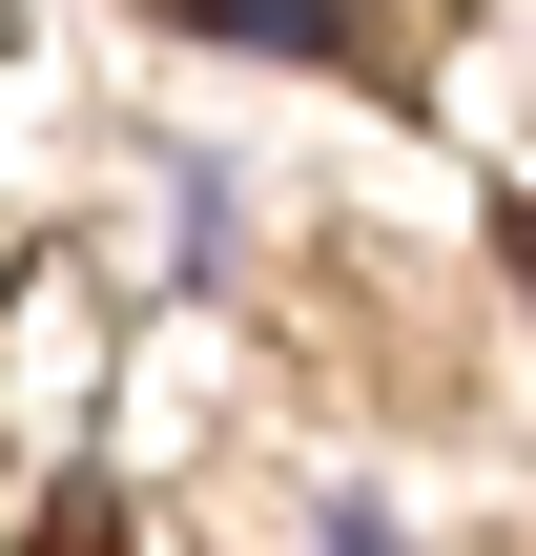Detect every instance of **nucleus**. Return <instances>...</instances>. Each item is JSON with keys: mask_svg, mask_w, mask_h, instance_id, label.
<instances>
[{"mask_svg": "<svg viewBox=\"0 0 536 556\" xmlns=\"http://www.w3.org/2000/svg\"><path fill=\"white\" fill-rule=\"evenodd\" d=\"M207 41H310V62H351V0H186Z\"/></svg>", "mask_w": 536, "mask_h": 556, "instance_id": "nucleus-1", "label": "nucleus"}, {"mask_svg": "<svg viewBox=\"0 0 536 556\" xmlns=\"http://www.w3.org/2000/svg\"><path fill=\"white\" fill-rule=\"evenodd\" d=\"M496 248H516V289H536V206H516V227H496Z\"/></svg>", "mask_w": 536, "mask_h": 556, "instance_id": "nucleus-2", "label": "nucleus"}]
</instances>
